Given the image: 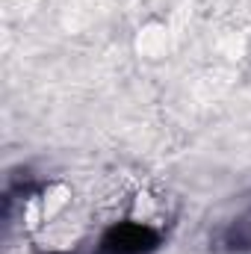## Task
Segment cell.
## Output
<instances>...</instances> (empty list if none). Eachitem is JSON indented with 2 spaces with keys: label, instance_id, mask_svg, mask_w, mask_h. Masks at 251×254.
Returning a JSON list of instances; mask_svg holds the SVG:
<instances>
[{
  "label": "cell",
  "instance_id": "cell-1",
  "mask_svg": "<svg viewBox=\"0 0 251 254\" xmlns=\"http://www.w3.org/2000/svg\"><path fill=\"white\" fill-rule=\"evenodd\" d=\"M160 231H154L151 225L119 222L101 237L98 254H151L154 249H160Z\"/></svg>",
  "mask_w": 251,
  "mask_h": 254
},
{
  "label": "cell",
  "instance_id": "cell-2",
  "mask_svg": "<svg viewBox=\"0 0 251 254\" xmlns=\"http://www.w3.org/2000/svg\"><path fill=\"white\" fill-rule=\"evenodd\" d=\"M219 243L228 252H251V213L228 222L219 234Z\"/></svg>",
  "mask_w": 251,
  "mask_h": 254
},
{
  "label": "cell",
  "instance_id": "cell-3",
  "mask_svg": "<svg viewBox=\"0 0 251 254\" xmlns=\"http://www.w3.org/2000/svg\"><path fill=\"white\" fill-rule=\"evenodd\" d=\"M51 254H65V252H51Z\"/></svg>",
  "mask_w": 251,
  "mask_h": 254
}]
</instances>
